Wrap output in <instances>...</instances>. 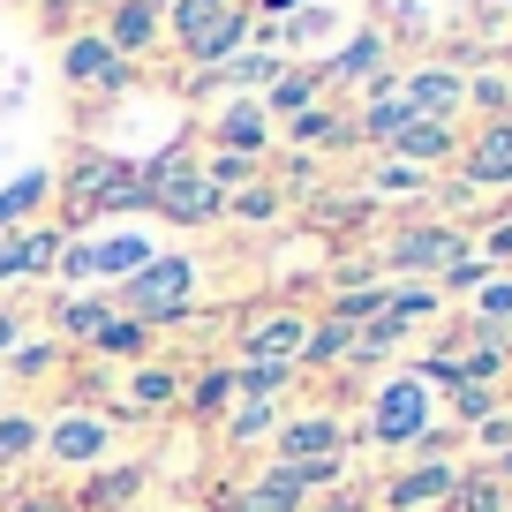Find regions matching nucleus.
Returning <instances> with one entry per match:
<instances>
[{"mask_svg": "<svg viewBox=\"0 0 512 512\" xmlns=\"http://www.w3.org/2000/svg\"><path fill=\"white\" fill-rule=\"evenodd\" d=\"M136 189H144V204L166 211L174 226H211L226 211V196L204 181V166H189V151H159V159L136 174Z\"/></svg>", "mask_w": 512, "mask_h": 512, "instance_id": "1", "label": "nucleus"}, {"mask_svg": "<svg viewBox=\"0 0 512 512\" xmlns=\"http://www.w3.org/2000/svg\"><path fill=\"white\" fill-rule=\"evenodd\" d=\"M189 279H196V264H189V256H151V264H144L136 279H121L113 309H128V324L181 317V309H189Z\"/></svg>", "mask_w": 512, "mask_h": 512, "instance_id": "2", "label": "nucleus"}, {"mask_svg": "<svg viewBox=\"0 0 512 512\" xmlns=\"http://www.w3.org/2000/svg\"><path fill=\"white\" fill-rule=\"evenodd\" d=\"M467 249H475V241H467L460 226H445V219L437 226H400V234L384 241V272H407V279H430L437 287Z\"/></svg>", "mask_w": 512, "mask_h": 512, "instance_id": "3", "label": "nucleus"}, {"mask_svg": "<svg viewBox=\"0 0 512 512\" xmlns=\"http://www.w3.org/2000/svg\"><path fill=\"white\" fill-rule=\"evenodd\" d=\"M369 437L415 452L422 437H430V384H422V377H392L377 400H369Z\"/></svg>", "mask_w": 512, "mask_h": 512, "instance_id": "4", "label": "nucleus"}, {"mask_svg": "<svg viewBox=\"0 0 512 512\" xmlns=\"http://www.w3.org/2000/svg\"><path fill=\"white\" fill-rule=\"evenodd\" d=\"M452 490H460V467L452 460H415L407 475H392L377 490V505L384 512H437V505H452Z\"/></svg>", "mask_w": 512, "mask_h": 512, "instance_id": "5", "label": "nucleus"}, {"mask_svg": "<svg viewBox=\"0 0 512 512\" xmlns=\"http://www.w3.org/2000/svg\"><path fill=\"white\" fill-rule=\"evenodd\" d=\"M512 181V121H482L460 151V189L452 196H475V189H505Z\"/></svg>", "mask_w": 512, "mask_h": 512, "instance_id": "6", "label": "nucleus"}, {"mask_svg": "<svg viewBox=\"0 0 512 512\" xmlns=\"http://www.w3.org/2000/svg\"><path fill=\"white\" fill-rule=\"evenodd\" d=\"M400 98H407V113L415 121H460V106H467V76L460 68H445V61H430V68H415V76H400Z\"/></svg>", "mask_w": 512, "mask_h": 512, "instance_id": "7", "label": "nucleus"}, {"mask_svg": "<svg viewBox=\"0 0 512 512\" xmlns=\"http://www.w3.org/2000/svg\"><path fill=\"white\" fill-rule=\"evenodd\" d=\"M302 347H309V317H302V309H272V317H256L249 332H241V354H249V362L302 369Z\"/></svg>", "mask_w": 512, "mask_h": 512, "instance_id": "8", "label": "nucleus"}, {"mask_svg": "<svg viewBox=\"0 0 512 512\" xmlns=\"http://www.w3.org/2000/svg\"><path fill=\"white\" fill-rule=\"evenodd\" d=\"M309 460H347L339 415H294L287 430H279V467H309Z\"/></svg>", "mask_w": 512, "mask_h": 512, "instance_id": "9", "label": "nucleus"}, {"mask_svg": "<svg viewBox=\"0 0 512 512\" xmlns=\"http://www.w3.org/2000/svg\"><path fill=\"white\" fill-rule=\"evenodd\" d=\"M384 61H392V38H384V31H354L347 46L324 61V83H362V91H377Z\"/></svg>", "mask_w": 512, "mask_h": 512, "instance_id": "10", "label": "nucleus"}, {"mask_svg": "<svg viewBox=\"0 0 512 512\" xmlns=\"http://www.w3.org/2000/svg\"><path fill=\"white\" fill-rule=\"evenodd\" d=\"M61 249H68V241L53 234V226H23V234H8V241H0V287H8V279H31V272H53Z\"/></svg>", "mask_w": 512, "mask_h": 512, "instance_id": "11", "label": "nucleus"}, {"mask_svg": "<svg viewBox=\"0 0 512 512\" xmlns=\"http://www.w3.org/2000/svg\"><path fill=\"white\" fill-rule=\"evenodd\" d=\"M61 68H68V83H76V91H91V83H98V91H121V83H128V61L106 46V38H68Z\"/></svg>", "mask_w": 512, "mask_h": 512, "instance_id": "12", "label": "nucleus"}, {"mask_svg": "<svg viewBox=\"0 0 512 512\" xmlns=\"http://www.w3.org/2000/svg\"><path fill=\"white\" fill-rule=\"evenodd\" d=\"M407 121H415V113H407V98H400V76H384L377 91L362 98V113H354V136H369V144L392 151V136H400Z\"/></svg>", "mask_w": 512, "mask_h": 512, "instance_id": "13", "label": "nucleus"}, {"mask_svg": "<svg viewBox=\"0 0 512 512\" xmlns=\"http://www.w3.org/2000/svg\"><path fill=\"white\" fill-rule=\"evenodd\" d=\"M106 422H98V415H83V407H68V415L61 422H53V437H46V445H53V460H106Z\"/></svg>", "mask_w": 512, "mask_h": 512, "instance_id": "14", "label": "nucleus"}, {"mask_svg": "<svg viewBox=\"0 0 512 512\" xmlns=\"http://www.w3.org/2000/svg\"><path fill=\"white\" fill-rule=\"evenodd\" d=\"M317 98H324V68H287V76L264 83V98H256V106L272 113V121H294V113H309Z\"/></svg>", "mask_w": 512, "mask_h": 512, "instance_id": "15", "label": "nucleus"}, {"mask_svg": "<svg viewBox=\"0 0 512 512\" xmlns=\"http://www.w3.org/2000/svg\"><path fill=\"white\" fill-rule=\"evenodd\" d=\"M151 38H159V0H113V16H106V46L121 53H144Z\"/></svg>", "mask_w": 512, "mask_h": 512, "instance_id": "16", "label": "nucleus"}, {"mask_svg": "<svg viewBox=\"0 0 512 512\" xmlns=\"http://www.w3.org/2000/svg\"><path fill=\"white\" fill-rule=\"evenodd\" d=\"M211 136H219V151H241V159H256V151H264V136H272V113L256 106V98H234V106L219 113V128H211Z\"/></svg>", "mask_w": 512, "mask_h": 512, "instance_id": "17", "label": "nucleus"}, {"mask_svg": "<svg viewBox=\"0 0 512 512\" xmlns=\"http://www.w3.org/2000/svg\"><path fill=\"white\" fill-rule=\"evenodd\" d=\"M452 151H460V136H452L445 121H407L400 136H392V159H407V166H422V174H430V166H445Z\"/></svg>", "mask_w": 512, "mask_h": 512, "instance_id": "18", "label": "nucleus"}, {"mask_svg": "<svg viewBox=\"0 0 512 512\" xmlns=\"http://www.w3.org/2000/svg\"><path fill=\"white\" fill-rule=\"evenodd\" d=\"M136 490H144V467H98V475L83 482V512H128Z\"/></svg>", "mask_w": 512, "mask_h": 512, "instance_id": "19", "label": "nucleus"}, {"mask_svg": "<svg viewBox=\"0 0 512 512\" xmlns=\"http://www.w3.org/2000/svg\"><path fill=\"white\" fill-rule=\"evenodd\" d=\"M467 324H475V339H505L512 332V272H490L475 287V317Z\"/></svg>", "mask_w": 512, "mask_h": 512, "instance_id": "20", "label": "nucleus"}, {"mask_svg": "<svg viewBox=\"0 0 512 512\" xmlns=\"http://www.w3.org/2000/svg\"><path fill=\"white\" fill-rule=\"evenodd\" d=\"M362 189H369V196H384V204H407V196H422V189H430V174L384 151V159H377V166L362 174Z\"/></svg>", "mask_w": 512, "mask_h": 512, "instance_id": "21", "label": "nucleus"}, {"mask_svg": "<svg viewBox=\"0 0 512 512\" xmlns=\"http://www.w3.org/2000/svg\"><path fill=\"white\" fill-rule=\"evenodd\" d=\"M113 317H121V309H113L106 294H76V302H61V339H83V347H91Z\"/></svg>", "mask_w": 512, "mask_h": 512, "instance_id": "22", "label": "nucleus"}, {"mask_svg": "<svg viewBox=\"0 0 512 512\" xmlns=\"http://www.w3.org/2000/svg\"><path fill=\"white\" fill-rule=\"evenodd\" d=\"M332 362H354V324L324 317V324H309V347H302V369H332Z\"/></svg>", "mask_w": 512, "mask_h": 512, "instance_id": "23", "label": "nucleus"}, {"mask_svg": "<svg viewBox=\"0 0 512 512\" xmlns=\"http://www.w3.org/2000/svg\"><path fill=\"white\" fill-rule=\"evenodd\" d=\"M226 8H234V0H174V38L196 53V46L226 23Z\"/></svg>", "mask_w": 512, "mask_h": 512, "instance_id": "24", "label": "nucleus"}, {"mask_svg": "<svg viewBox=\"0 0 512 512\" xmlns=\"http://www.w3.org/2000/svg\"><path fill=\"white\" fill-rule=\"evenodd\" d=\"M512 490L490 475V467H475V475H460V490H452V512H505Z\"/></svg>", "mask_w": 512, "mask_h": 512, "instance_id": "25", "label": "nucleus"}, {"mask_svg": "<svg viewBox=\"0 0 512 512\" xmlns=\"http://www.w3.org/2000/svg\"><path fill=\"white\" fill-rule=\"evenodd\" d=\"M234 392H249V400H287V392H294V369L287 362H241L234 369Z\"/></svg>", "mask_w": 512, "mask_h": 512, "instance_id": "26", "label": "nucleus"}, {"mask_svg": "<svg viewBox=\"0 0 512 512\" xmlns=\"http://www.w3.org/2000/svg\"><path fill=\"white\" fill-rule=\"evenodd\" d=\"M339 136H354V121H339L332 106H309L287 121V144H339Z\"/></svg>", "mask_w": 512, "mask_h": 512, "instance_id": "27", "label": "nucleus"}, {"mask_svg": "<svg viewBox=\"0 0 512 512\" xmlns=\"http://www.w3.org/2000/svg\"><path fill=\"white\" fill-rule=\"evenodd\" d=\"M467 106H482L490 121H512V76H505V68H482V76H467Z\"/></svg>", "mask_w": 512, "mask_h": 512, "instance_id": "28", "label": "nucleus"}, {"mask_svg": "<svg viewBox=\"0 0 512 512\" xmlns=\"http://www.w3.org/2000/svg\"><path fill=\"white\" fill-rule=\"evenodd\" d=\"M53 196V174H16L8 189H0V226H16L23 211H38Z\"/></svg>", "mask_w": 512, "mask_h": 512, "instance_id": "29", "label": "nucleus"}, {"mask_svg": "<svg viewBox=\"0 0 512 512\" xmlns=\"http://www.w3.org/2000/svg\"><path fill=\"white\" fill-rule=\"evenodd\" d=\"M174 392H181V369H159V362H144L136 384H128V400H136V407H166Z\"/></svg>", "mask_w": 512, "mask_h": 512, "instance_id": "30", "label": "nucleus"}, {"mask_svg": "<svg viewBox=\"0 0 512 512\" xmlns=\"http://www.w3.org/2000/svg\"><path fill=\"white\" fill-rule=\"evenodd\" d=\"M53 362H61V339H16V347H8V369H16V377H46Z\"/></svg>", "mask_w": 512, "mask_h": 512, "instance_id": "31", "label": "nucleus"}, {"mask_svg": "<svg viewBox=\"0 0 512 512\" xmlns=\"http://www.w3.org/2000/svg\"><path fill=\"white\" fill-rule=\"evenodd\" d=\"M272 415H279V400H241L234 422H226V437H234V445H256V437L272 430Z\"/></svg>", "mask_w": 512, "mask_h": 512, "instance_id": "32", "label": "nucleus"}, {"mask_svg": "<svg viewBox=\"0 0 512 512\" xmlns=\"http://www.w3.org/2000/svg\"><path fill=\"white\" fill-rule=\"evenodd\" d=\"M219 76L241 83V91H249V83H272L279 76V53H234V61H219Z\"/></svg>", "mask_w": 512, "mask_h": 512, "instance_id": "33", "label": "nucleus"}, {"mask_svg": "<svg viewBox=\"0 0 512 512\" xmlns=\"http://www.w3.org/2000/svg\"><path fill=\"white\" fill-rule=\"evenodd\" d=\"M452 415L460 422H490L497 415V384H452Z\"/></svg>", "mask_w": 512, "mask_h": 512, "instance_id": "34", "label": "nucleus"}, {"mask_svg": "<svg viewBox=\"0 0 512 512\" xmlns=\"http://www.w3.org/2000/svg\"><path fill=\"white\" fill-rule=\"evenodd\" d=\"M475 256L490 264V272H505V264H512V211H497V226H482Z\"/></svg>", "mask_w": 512, "mask_h": 512, "instance_id": "35", "label": "nucleus"}, {"mask_svg": "<svg viewBox=\"0 0 512 512\" xmlns=\"http://www.w3.org/2000/svg\"><path fill=\"white\" fill-rule=\"evenodd\" d=\"M144 339H151V332H144V324H128V317H113V324H106V332H98V339H91V354H144Z\"/></svg>", "mask_w": 512, "mask_h": 512, "instance_id": "36", "label": "nucleus"}, {"mask_svg": "<svg viewBox=\"0 0 512 512\" xmlns=\"http://www.w3.org/2000/svg\"><path fill=\"white\" fill-rule=\"evenodd\" d=\"M226 400H234V369H211V377H196V392H189L196 415H219Z\"/></svg>", "mask_w": 512, "mask_h": 512, "instance_id": "37", "label": "nucleus"}, {"mask_svg": "<svg viewBox=\"0 0 512 512\" xmlns=\"http://www.w3.org/2000/svg\"><path fill=\"white\" fill-rule=\"evenodd\" d=\"M38 445V422L31 415H0V460H23Z\"/></svg>", "mask_w": 512, "mask_h": 512, "instance_id": "38", "label": "nucleus"}, {"mask_svg": "<svg viewBox=\"0 0 512 512\" xmlns=\"http://www.w3.org/2000/svg\"><path fill=\"white\" fill-rule=\"evenodd\" d=\"M249 166H256V159H241V151H211V166H204V181H211V189H219V196H226V189H234V181H249Z\"/></svg>", "mask_w": 512, "mask_h": 512, "instance_id": "39", "label": "nucleus"}, {"mask_svg": "<svg viewBox=\"0 0 512 512\" xmlns=\"http://www.w3.org/2000/svg\"><path fill=\"white\" fill-rule=\"evenodd\" d=\"M234 219H249V226L256 219H279V189H241L234 196Z\"/></svg>", "mask_w": 512, "mask_h": 512, "instance_id": "40", "label": "nucleus"}, {"mask_svg": "<svg viewBox=\"0 0 512 512\" xmlns=\"http://www.w3.org/2000/svg\"><path fill=\"white\" fill-rule=\"evenodd\" d=\"M475 445H482V452L497 460V452L512 445V415H490V422H475Z\"/></svg>", "mask_w": 512, "mask_h": 512, "instance_id": "41", "label": "nucleus"}, {"mask_svg": "<svg viewBox=\"0 0 512 512\" xmlns=\"http://www.w3.org/2000/svg\"><path fill=\"white\" fill-rule=\"evenodd\" d=\"M16 512H76V505H61V497H53V490H38V497H23Z\"/></svg>", "mask_w": 512, "mask_h": 512, "instance_id": "42", "label": "nucleus"}, {"mask_svg": "<svg viewBox=\"0 0 512 512\" xmlns=\"http://www.w3.org/2000/svg\"><path fill=\"white\" fill-rule=\"evenodd\" d=\"M324 23H332V16H294V23H287V38H324Z\"/></svg>", "mask_w": 512, "mask_h": 512, "instance_id": "43", "label": "nucleus"}, {"mask_svg": "<svg viewBox=\"0 0 512 512\" xmlns=\"http://www.w3.org/2000/svg\"><path fill=\"white\" fill-rule=\"evenodd\" d=\"M16 339H23V317H16V309H0V354L16 347Z\"/></svg>", "mask_w": 512, "mask_h": 512, "instance_id": "44", "label": "nucleus"}, {"mask_svg": "<svg viewBox=\"0 0 512 512\" xmlns=\"http://www.w3.org/2000/svg\"><path fill=\"white\" fill-rule=\"evenodd\" d=\"M490 475H497V482H505V490H512V445H505V452H497V460H490Z\"/></svg>", "mask_w": 512, "mask_h": 512, "instance_id": "45", "label": "nucleus"}, {"mask_svg": "<svg viewBox=\"0 0 512 512\" xmlns=\"http://www.w3.org/2000/svg\"><path fill=\"white\" fill-rule=\"evenodd\" d=\"M256 8H264V16L279 23V16H294V8H302V0H256Z\"/></svg>", "mask_w": 512, "mask_h": 512, "instance_id": "46", "label": "nucleus"}, {"mask_svg": "<svg viewBox=\"0 0 512 512\" xmlns=\"http://www.w3.org/2000/svg\"><path fill=\"white\" fill-rule=\"evenodd\" d=\"M332 512H354V505H332Z\"/></svg>", "mask_w": 512, "mask_h": 512, "instance_id": "47", "label": "nucleus"}, {"mask_svg": "<svg viewBox=\"0 0 512 512\" xmlns=\"http://www.w3.org/2000/svg\"><path fill=\"white\" fill-rule=\"evenodd\" d=\"M505 512H512V505H505Z\"/></svg>", "mask_w": 512, "mask_h": 512, "instance_id": "48", "label": "nucleus"}]
</instances>
